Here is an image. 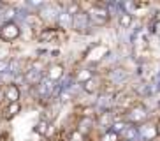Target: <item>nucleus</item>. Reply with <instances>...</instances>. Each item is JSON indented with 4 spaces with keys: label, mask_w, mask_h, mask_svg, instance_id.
Masks as SVG:
<instances>
[{
    "label": "nucleus",
    "mask_w": 160,
    "mask_h": 141,
    "mask_svg": "<svg viewBox=\"0 0 160 141\" xmlns=\"http://www.w3.org/2000/svg\"><path fill=\"white\" fill-rule=\"evenodd\" d=\"M19 32H21V30H19V27L14 21H7V23H4L0 27V37L5 42H11V41H14V39H18Z\"/></svg>",
    "instance_id": "nucleus-1"
},
{
    "label": "nucleus",
    "mask_w": 160,
    "mask_h": 141,
    "mask_svg": "<svg viewBox=\"0 0 160 141\" xmlns=\"http://www.w3.org/2000/svg\"><path fill=\"white\" fill-rule=\"evenodd\" d=\"M88 23H90V18H88V13H85V11H79L78 14H74V16L71 18L72 28H74L76 32H79V34L86 32Z\"/></svg>",
    "instance_id": "nucleus-2"
},
{
    "label": "nucleus",
    "mask_w": 160,
    "mask_h": 141,
    "mask_svg": "<svg viewBox=\"0 0 160 141\" xmlns=\"http://www.w3.org/2000/svg\"><path fill=\"white\" fill-rule=\"evenodd\" d=\"M88 18L93 25H106L109 21V14L106 9H100L99 5H95L93 9L88 11Z\"/></svg>",
    "instance_id": "nucleus-3"
},
{
    "label": "nucleus",
    "mask_w": 160,
    "mask_h": 141,
    "mask_svg": "<svg viewBox=\"0 0 160 141\" xmlns=\"http://www.w3.org/2000/svg\"><path fill=\"white\" fill-rule=\"evenodd\" d=\"M102 78H99V76H93L92 80H88L85 85H83V88H85L86 94H97V92H100L102 90Z\"/></svg>",
    "instance_id": "nucleus-4"
},
{
    "label": "nucleus",
    "mask_w": 160,
    "mask_h": 141,
    "mask_svg": "<svg viewBox=\"0 0 160 141\" xmlns=\"http://www.w3.org/2000/svg\"><path fill=\"white\" fill-rule=\"evenodd\" d=\"M4 97L7 99V102L12 104V102H19V88L16 85H7L4 88Z\"/></svg>",
    "instance_id": "nucleus-5"
},
{
    "label": "nucleus",
    "mask_w": 160,
    "mask_h": 141,
    "mask_svg": "<svg viewBox=\"0 0 160 141\" xmlns=\"http://www.w3.org/2000/svg\"><path fill=\"white\" fill-rule=\"evenodd\" d=\"M62 76H63V65H60V64H53V65L48 67L46 78L49 81H58Z\"/></svg>",
    "instance_id": "nucleus-6"
},
{
    "label": "nucleus",
    "mask_w": 160,
    "mask_h": 141,
    "mask_svg": "<svg viewBox=\"0 0 160 141\" xmlns=\"http://www.w3.org/2000/svg\"><path fill=\"white\" fill-rule=\"evenodd\" d=\"M57 34H58V30H55V28H44L42 32L39 34V39L42 42H48V41H51Z\"/></svg>",
    "instance_id": "nucleus-7"
},
{
    "label": "nucleus",
    "mask_w": 160,
    "mask_h": 141,
    "mask_svg": "<svg viewBox=\"0 0 160 141\" xmlns=\"http://www.w3.org/2000/svg\"><path fill=\"white\" fill-rule=\"evenodd\" d=\"M93 78V72L92 70H88V69H83V70H79L78 72V76H76V80H78V83H81V85H85L88 80H92Z\"/></svg>",
    "instance_id": "nucleus-8"
},
{
    "label": "nucleus",
    "mask_w": 160,
    "mask_h": 141,
    "mask_svg": "<svg viewBox=\"0 0 160 141\" xmlns=\"http://www.w3.org/2000/svg\"><path fill=\"white\" fill-rule=\"evenodd\" d=\"M19 109H21V106H19V102H12L7 106V109H5V117L11 118V117H14V115H18Z\"/></svg>",
    "instance_id": "nucleus-9"
},
{
    "label": "nucleus",
    "mask_w": 160,
    "mask_h": 141,
    "mask_svg": "<svg viewBox=\"0 0 160 141\" xmlns=\"http://www.w3.org/2000/svg\"><path fill=\"white\" fill-rule=\"evenodd\" d=\"M120 25H122L123 28L130 27V25H132V14H128V13L122 14V16H120Z\"/></svg>",
    "instance_id": "nucleus-10"
},
{
    "label": "nucleus",
    "mask_w": 160,
    "mask_h": 141,
    "mask_svg": "<svg viewBox=\"0 0 160 141\" xmlns=\"http://www.w3.org/2000/svg\"><path fill=\"white\" fill-rule=\"evenodd\" d=\"M39 70H35V69H32L28 72V74H27V81H28V83H37L39 81Z\"/></svg>",
    "instance_id": "nucleus-11"
},
{
    "label": "nucleus",
    "mask_w": 160,
    "mask_h": 141,
    "mask_svg": "<svg viewBox=\"0 0 160 141\" xmlns=\"http://www.w3.org/2000/svg\"><path fill=\"white\" fill-rule=\"evenodd\" d=\"M35 131H37L39 134H46V132H48V122H44V120H42V122H39Z\"/></svg>",
    "instance_id": "nucleus-12"
},
{
    "label": "nucleus",
    "mask_w": 160,
    "mask_h": 141,
    "mask_svg": "<svg viewBox=\"0 0 160 141\" xmlns=\"http://www.w3.org/2000/svg\"><path fill=\"white\" fill-rule=\"evenodd\" d=\"M9 69V62L7 60H0V72H5Z\"/></svg>",
    "instance_id": "nucleus-13"
}]
</instances>
